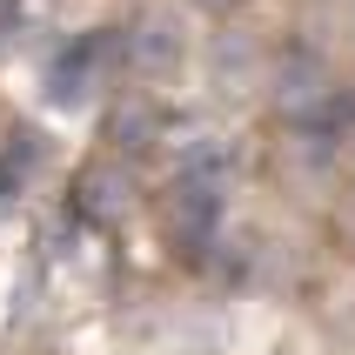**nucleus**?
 Wrapping results in <instances>:
<instances>
[{"mask_svg":"<svg viewBox=\"0 0 355 355\" xmlns=\"http://www.w3.org/2000/svg\"><path fill=\"white\" fill-rule=\"evenodd\" d=\"M268 107H275L288 128H322V121L342 107V80L336 67L322 54H309V47H288L282 60H268Z\"/></svg>","mask_w":355,"mask_h":355,"instance_id":"nucleus-1","label":"nucleus"},{"mask_svg":"<svg viewBox=\"0 0 355 355\" xmlns=\"http://www.w3.org/2000/svg\"><path fill=\"white\" fill-rule=\"evenodd\" d=\"M114 74H121V27L74 34L54 60H47V101H54V107H87Z\"/></svg>","mask_w":355,"mask_h":355,"instance_id":"nucleus-2","label":"nucleus"},{"mask_svg":"<svg viewBox=\"0 0 355 355\" xmlns=\"http://www.w3.org/2000/svg\"><path fill=\"white\" fill-rule=\"evenodd\" d=\"M188 60V20L168 0H148L128 27H121V67L135 80H168Z\"/></svg>","mask_w":355,"mask_h":355,"instance_id":"nucleus-3","label":"nucleus"},{"mask_svg":"<svg viewBox=\"0 0 355 355\" xmlns=\"http://www.w3.org/2000/svg\"><path fill=\"white\" fill-rule=\"evenodd\" d=\"M141 181H135V161L121 155H94L74 168V221H87V228H121L128 221V208H135Z\"/></svg>","mask_w":355,"mask_h":355,"instance_id":"nucleus-4","label":"nucleus"},{"mask_svg":"<svg viewBox=\"0 0 355 355\" xmlns=\"http://www.w3.org/2000/svg\"><path fill=\"white\" fill-rule=\"evenodd\" d=\"M221 208H228V195L221 188H201V181H168V195H161V235L175 241V248H188V255H201L208 241H215L221 228Z\"/></svg>","mask_w":355,"mask_h":355,"instance_id":"nucleus-5","label":"nucleus"},{"mask_svg":"<svg viewBox=\"0 0 355 355\" xmlns=\"http://www.w3.org/2000/svg\"><path fill=\"white\" fill-rule=\"evenodd\" d=\"M161 135H168V114H161L155 94L128 87V94L107 107V155H148Z\"/></svg>","mask_w":355,"mask_h":355,"instance_id":"nucleus-6","label":"nucleus"},{"mask_svg":"<svg viewBox=\"0 0 355 355\" xmlns=\"http://www.w3.org/2000/svg\"><path fill=\"white\" fill-rule=\"evenodd\" d=\"M175 175L181 181H201V188H235V141H221V135H188L181 141V161H175Z\"/></svg>","mask_w":355,"mask_h":355,"instance_id":"nucleus-7","label":"nucleus"},{"mask_svg":"<svg viewBox=\"0 0 355 355\" xmlns=\"http://www.w3.org/2000/svg\"><path fill=\"white\" fill-rule=\"evenodd\" d=\"M208 67H215V87H221V94H241V87H261V80H268V60H261V47L248 34H221Z\"/></svg>","mask_w":355,"mask_h":355,"instance_id":"nucleus-8","label":"nucleus"},{"mask_svg":"<svg viewBox=\"0 0 355 355\" xmlns=\"http://www.w3.org/2000/svg\"><path fill=\"white\" fill-rule=\"evenodd\" d=\"M40 155H47V148H40V135L34 128H20L14 141H7V155H0V195H7V188H14V181H27L40 168Z\"/></svg>","mask_w":355,"mask_h":355,"instance_id":"nucleus-9","label":"nucleus"},{"mask_svg":"<svg viewBox=\"0 0 355 355\" xmlns=\"http://www.w3.org/2000/svg\"><path fill=\"white\" fill-rule=\"evenodd\" d=\"M336 241H342V248L355 255V188L342 195V208H336Z\"/></svg>","mask_w":355,"mask_h":355,"instance_id":"nucleus-10","label":"nucleus"},{"mask_svg":"<svg viewBox=\"0 0 355 355\" xmlns=\"http://www.w3.org/2000/svg\"><path fill=\"white\" fill-rule=\"evenodd\" d=\"M20 27V0H0V47H7V34Z\"/></svg>","mask_w":355,"mask_h":355,"instance_id":"nucleus-11","label":"nucleus"},{"mask_svg":"<svg viewBox=\"0 0 355 355\" xmlns=\"http://www.w3.org/2000/svg\"><path fill=\"white\" fill-rule=\"evenodd\" d=\"M208 7H228V0H208Z\"/></svg>","mask_w":355,"mask_h":355,"instance_id":"nucleus-12","label":"nucleus"}]
</instances>
